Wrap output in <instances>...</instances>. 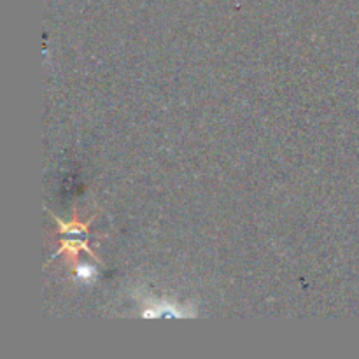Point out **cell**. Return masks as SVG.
<instances>
[{
	"instance_id": "3",
	"label": "cell",
	"mask_w": 359,
	"mask_h": 359,
	"mask_svg": "<svg viewBox=\"0 0 359 359\" xmlns=\"http://www.w3.org/2000/svg\"><path fill=\"white\" fill-rule=\"evenodd\" d=\"M54 221H56V224L60 226V233L65 237H86L88 235V228L89 224H91L93 219H88L86 223H83V221H78L76 217H74L70 223H63L60 217L54 216Z\"/></svg>"
},
{
	"instance_id": "2",
	"label": "cell",
	"mask_w": 359,
	"mask_h": 359,
	"mask_svg": "<svg viewBox=\"0 0 359 359\" xmlns=\"http://www.w3.org/2000/svg\"><path fill=\"white\" fill-rule=\"evenodd\" d=\"M81 251H86L88 254H91L93 258L97 259V254L88 246V240L83 239V237H67V239H63L60 242V249L56 251V254H65L67 261L76 263L78 261V254Z\"/></svg>"
},
{
	"instance_id": "4",
	"label": "cell",
	"mask_w": 359,
	"mask_h": 359,
	"mask_svg": "<svg viewBox=\"0 0 359 359\" xmlns=\"http://www.w3.org/2000/svg\"><path fill=\"white\" fill-rule=\"evenodd\" d=\"M76 277L79 279L85 284H91V282L97 281V268L85 263V265H78L76 267Z\"/></svg>"
},
{
	"instance_id": "1",
	"label": "cell",
	"mask_w": 359,
	"mask_h": 359,
	"mask_svg": "<svg viewBox=\"0 0 359 359\" xmlns=\"http://www.w3.org/2000/svg\"><path fill=\"white\" fill-rule=\"evenodd\" d=\"M142 316L146 319H153V317H193L195 309H181L177 303H170V301H149L146 309L142 310Z\"/></svg>"
}]
</instances>
